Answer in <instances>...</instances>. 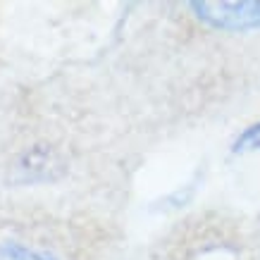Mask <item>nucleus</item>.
<instances>
[{
  "mask_svg": "<svg viewBox=\"0 0 260 260\" xmlns=\"http://www.w3.org/2000/svg\"><path fill=\"white\" fill-rule=\"evenodd\" d=\"M191 8L198 12V19L208 22L215 29L241 31L260 26V3H193Z\"/></svg>",
  "mask_w": 260,
  "mask_h": 260,
  "instance_id": "nucleus-1",
  "label": "nucleus"
},
{
  "mask_svg": "<svg viewBox=\"0 0 260 260\" xmlns=\"http://www.w3.org/2000/svg\"><path fill=\"white\" fill-rule=\"evenodd\" d=\"M0 260H60L48 246L26 237L22 229H0Z\"/></svg>",
  "mask_w": 260,
  "mask_h": 260,
  "instance_id": "nucleus-2",
  "label": "nucleus"
},
{
  "mask_svg": "<svg viewBox=\"0 0 260 260\" xmlns=\"http://www.w3.org/2000/svg\"><path fill=\"white\" fill-rule=\"evenodd\" d=\"M241 150L246 148H260V124H255L253 129H248L244 136H241V141L237 143Z\"/></svg>",
  "mask_w": 260,
  "mask_h": 260,
  "instance_id": "nucleus-3",
  "label": "nucleus"
}]
</instances>
